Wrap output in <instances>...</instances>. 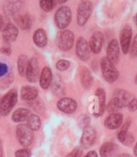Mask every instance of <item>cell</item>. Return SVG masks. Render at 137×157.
<instances>
[{
    "instance_id": "1",
    "label": "cell",
    "mask_w": 137,
    "mask_h": 157,
    "mask_svg": "<svg viewBox=\"0 0 137 157\" xmlns=\"http://www.w3.org/2000/svg\"><path fill=\"white\" fill-rule=\"evenodd\" d=\"M101 69L102 74L105 81L108 83H114L119 77V73L116 65L109 60L107 58H102L101 60Z\"/></svg>"
},
{
    "instance_id": "2",
    "label": "cell",
    "mask_w": 137,
    "mask_h": 157,
    "mask_svg": "<svg viewBox=\"0 0 137 157\" xmlns=\"http://www.w3.org/2000/svg\"><path fill=\"white\" fill-rule=\"evenodd\" d=\"M93 11V5L89 0H81L77 8V24L83 26L87 24Z\"/></svg>"
},
{
    "instance_id": "3",
    "label": "cell",
    "mask_w": 137,
    "mask_h": 157,
    "mask_svg": "<svg viewBox=\"0 0 137 157\" xmlns=\"http://www.w3.org/2000/svg\"><path fill=\"white\" fill-rule=\"evenodd\" d=\"M17 91L16 90H11L8 93H6L1 99H0V114L2 116H7L11 111L17 103Z\"/></svg>"
},
{
    "instance_id": "4",
    "label": "cell",
    "mask_w": 137,
    "mask_h": 157,
    "mask_svg": "<svg viewBox=\"0 0 137 157\" xmlns=\"http://www.w3.org/2000/svg\"><path fill=\"white\" fill-rule=\"evenodd\" d=\"M72 21V10L67 6L60 7L54 14V23L59 29L64 30Z\"/></svg>"
},
{
    "instance_id": "5",
    "label": "cell",
    "mask_w": 137,
    "mask_h": 157,
    "mask_svg": "<svg viewBox=\"0 0 137 157\" xmlns=\"http://www.w3.org/2000/svg\"><path fill=\"white\" fill-rule=\"evenodd\" d=\"M16 137L19 143L24 147H29L34 138L33 131L30 129L27 124H20L16 128Z\"/></svg>"
},
{
    "instance_id": "6",
    "label": "cell",
    "mask_w": 137,
    "mask_h": 157,
    "mask_svg": "<svg viewBox=\"0 0 137 157\" xmlns=\"http://www.w3.org/2000/svg\"><path fill=\"white\" fill-rule=\"evenodd\" d=\"M57 47L61 51L65 52L71 50L74 44V34L71 30L68 29L62 30L57 36Z\"/></svg>"
},
{
    "instance_id": "7",
    "label": "cell",
    "mask_w": 137,
    "mask_h": 157,
    "mask_svg": "<svg viewBox=\"0 0 137 157\" xmlns=\"http://www.w3.org/2000/svg\"><path fill=\"white\" fill-rule=\"evenodd\" d=\"M132 37V29L131 25H126L120 31L119 44L123 54H128L131 48V42Z\"/></svg>"
},
{
    "instance_id": "8",
    "label": "cell",
    "mask_w": 137,
    "mask_h": 157,
    "mask_svg": "<svg viewBox=\"0 0 137 157\" xmlns=\"http://www.w3.org/2000/svg\"><path fill=\"white\" fill-rule=\"evenodd\" d=\"M75 52H76V56H78V59H80L81 60L89 59L91 50L89 47V44L85 38L80 37L77 40L76 45H75Z\"/></svg>"
},
{
    "instance_id": "9",
    "label": "cell",
    "mask_w": 137,
    "mask_h": 157,
    "mask_svg": "<svg viewBox=\"0 0 137 157\" xmlns=\"http://www.w3.org/2000/svg\"><path fill=\"white\" fill-rule=\"evenodd\" d=\"M106 58L112 61L115 65L119 61V55H120V49H119V44L117 40L113 39L109 41L107 50H106Z\"/></svg>"
},
{
    "instance_id": "10",
    "label": "cell",
    "mask_w": 137,
    "mask_h": 157,
    "mask_svg": "<svg viewBox=\"0 0 137 157\" xmlns=\"http://www.w3.org/2000/svg\"><path fill=\"white\" fill-rule=\"evenodd\" d=\"M103 42H104L103 34L101 31L94 32L89 39V47H90L91 52L94 54L100 53L102 48Z\"/></svg>"
},
{
    "instance_id": "11",
    "label": "cell",
    "mask_w": 137,
    "mask_h": 157,
    "mask_svg": "<svg viewBox=\"0 0 137 157\" xmlns=\"http://www.w3.org/2000/svg\"><path fill=\"white\" fill-rule=\"evenodd\" d=\"M39 76V64L36 58H31L28 61V65H27L25 77L29 82H36Z\"/></svg>"
},
{
    "instance_id": "12",
    "label": "cell",
    "mask_w": 137,
    "mask_h": 157,
    "mask_svg": "<svg viewBox=\"0 0 137 157\" xmlns=\"http://www.w3.org/2000/svg\"><path fill=\"white\" fill-rule=\"evenodd\" d=\"M19 34V30L15 25H13L11 23H9L5 25L3 30H2V38L5 42H12L16 40L17 37Z\"/></svg>"
},
{
    "instance_id": "13",
    "label": "cell",
    "mask_w": 137,
    "mask_h": 157,
    "mask_svg": "<svg viewBox=\"0 0 137 157\" xmlns=\"http://www.w3.org/2000/svg\"><path fill=\"white\" fill-rule=\"evenodd\" d=\"M96 136H97V134H96V131L94 128L90 127V126H87L83 135H82V138H81V143L85 148H89L91 147L96 140Z\"/></svg>"
},
{
    "instance_id": "14",
    "label": "cell",
    "mask_w": 137,
    "mask_h": 157,
    "mask_svg": "<svg viewBox=\"0 0 137 157\" xmlns=\"http://www.w3.org/2000/svg\"><path fill=\"white\" fill-rule=\"evenodd\" d=\"M57 108L67 114L73 113L77 108V103L72 98H61L57 102Z\"/></svg>"
},
{
    "instance_id": "15",
    "label": "cell",
    "mask_w": 137,
    "mask_h": 157,
    "mask_svg": "<svg viewBox=\"0 0 137 157\" xmlns=\"http://www.w3.org/2000/svg\"><path fill=\"white\" fill-rule=\"evenodd\" d=\"M123 123V115L120 113L110 114L104 121V125L110 130H116Z\"/></svg>"
},
{
    "instance_id": "16",
    "label": "cell",
    "mask_w": 137,
    "mask_h": 157,
    "mask_svg": "<svg viewBox=\"0 0 137 157\" xmlns=\"http://www.w3.org/2000/svg\"><path fill=\"white\" fill-rule=\"evenodd\" d=\"M53 81V74L49 67H44L39 75V85L42 89L47 90Z\"/></svg>"
},
{
    "instance_id": "17",
    "label": "cell",
    "mask_w": 137,
    "mask_h": 157,
    "mask_svg": "<svg viewBox=\"0 0 137 157\" xmlns=\"http://www.w3.org/2000/svg\"><path fill=\"white\" fill-rule=\"evenodd\" d=\"M115 98H117L118 101L121 103L122 106L125 107L128 106L129 103L131 101V100L134 98L132 96V94L125 90H122V89H117L114 91V96Z\"/></svg>"
},
{
    "instance_id": "18",
    "label": "cell",
    "mask_w": 137,
    "mask_h": 157,
    "mask_svg": "<svg viewBox=\"0 0 137 157\" xmlns=\"http://www.w3.org/2000/svg\"><path fill=\"white\" fill-rule=\"evenodd\" d=\"M33 40H34V44L40 48L46 46L47 41H48L46 32L43 28H39V29H37L33 34Z\"/></svg>"
},
{
    "instance_id": "19",
    "label": "cell",
    "mask_w": 137,
    "mask_h": 157,
    "mask_svg": "<svg viewBox=\"0 0 137 157\" xmlns=\"http://www.w3.org/2000/svg\"><path fill=\"white\" fill-rule=\"evenodd\" d=\"M96 96L98 97L99 100V108H98V112L95 113L96 117H100L104 113V110L106 108V94L103 89H98L96 90Z\"/></svg>"
},
{
    "instance_id": "20",
    "label": "cell",
    "mask_w": 137,
    "mask_h": 157,
    "mask_svg": "<svg viewBox=\"0 0 137 157\" xmlns=\"http://www.w3.org/2000/svg\"><path fill=\"white\" fill-rule=\"evenodd\" d=\"M15 22L20 26V28H22L24 30H26V29H29V28L32 26L33 18L31 15H29V14L25 13V14H22V15L16 16Z\"/></svg>"
},
{
    "instance_id": "21",
    "label": "cell",
    "mask_w": 137,
    "mask_h": 157,
    "mask_svg": "<svg viewBox=\"0 0 137 157\" xmlns=\"http://www.w3.org/2000/svg\"><path fill=\"white\" fill-rule=\"evenodd\" d=\"M21 97L24 101H34L38 97V90L34 87L24 86L21 89Z\"/></svg>"
},
{
    "instance_id": "22",
    "label": "cell",
    "mask_w": 137,
    "mask_h": 157,
    "mask_svg": "<svg viewBox=\"0 0 137 157\" xmlns=\"http://www.w3.org/2000/svg\"><path fill=\"white\" fill-rule=\"evenodd\" d=\"M117 150V146L115 143H113V142H105L100 149V155L101 157H112Z\"/></svg>"
},
{
    "instance_id": "23",
    "label": "cell",
    "mask_w": 137,
    "mask_h": 157,
    "mask_svg": "<svg viewBox=\"0 0 137 157\" xmlns=\"http://www.w3.org/2000/svg\"><path fill=\"white\" fill-rule=\"evenodd\" d=\"M30 116V111L29 109L22 107V108H18L14 111V113L12 114V121L15 122H22L25 120H27Z\"/></svg>"
},
{
    "instance_id": "24",
    "label": "cell",
    "mask_w": 137,
    "mask_h": 157,
    "mask_svg": "<svg viewBox=\"0 0 137 157\" xmlns=\"http://www.w3.org/2000/svg\"><path fill=\"white\" fill-rule=\"evenodd\" d=\"M81 83L85 89H89L93 84V77L87 68H83L81 72Z\"/></svg>"
},
{
    "instance_id": "25",
    "label": "cell",
    "mask_w": 137,
    "mask_h": 157,
    "mask_svg": "<svg viewBox=\"0 0 137 157\" xmlns=\"http://www.w3.org/2000/svg\"><path fill=\"white\" fill-rule=\"evenodd\" d=\"M22 6L21 0H10V1L4 7V10L9 15H13L16 11L20 10Z\"/></svg>"
},
{
    "instance_id": "26",
    "label": "cell",
    "mask_w": 137,
    "mask_h": 157,
    "mask_svg": "<svg viewBox=\"0 0 137 157\" xmlns=\"http://www.w3.org/2000/svg\"><path fill=\"white\" fill-rule=\"evenodd\" d=\"M28 58H27L26 55H21L18 58V61H17V68H18V72L19 75L21 76H25V73H26V69H27V65H28Z\"/></svg>"
},
{
    "instance_id": "27",
    "label": "cell",
    "mask_w": 137,
    "mask_h": 157,
    "mask_svg": "<svg viewBox=\"0 0 137 157\" xmlns=\"http://www.w3.org/2000/svg\"><path fill=\"white\" fill-rule=\"evenodd\" d=\"M27 125L32 131H38L39 129L40 125H42V121L38 115L36 114H31V115L27 118Z\"/></svg>"
},
{
    "instance_id": "28",
    "label": "cell",
    "mask_w": 137,
    "mask_h": 157,
    "mask_svg": "<svg viewBox=\"0 0 137 157\" xmlns=\"http://www.w3.org/2000/svg\"><path fill=\"white\" fill-rule=\"evenodd\" d=\"M107 111L109 114H115V113H118V111L123 108L121 103L118 101V100L115 97H113L111 99V101L109 102L108 105H107Z\"/></svg>"
},
{
    "instance_id": "29",
    "label": "cell",
    "mask_w": 137,
    "mask_h": 157,
    "mask_svg": "<svg viewBox=\"0 0 137 157\" xmlns=\"http://www.w3.org/2000/svg\"><path fill=\"white\" fill-rule=\"evenodd\" d=\"M131 118H128V119L126 120V121H125L124 123H123V125H122V127H121L120 131H119L118 134H117V138H118V140L121 142V143H123V141H124V139H125L127 134L129 133L128 131H129V128H130V126H131Z\"/></svg>"
},
{
    "instance_id": "30",
    "label": "cell",
    "mask_w": 137,
    "mask_h": 157,
    "mask_svg": "<svg viewBox=\"0 0 137 157\" xmlns=\"http://www.w3.org/2000/svg\"><path fill=\"white\" fill-rule=\"evenodd\" d=\"M57 5L56 0H39V6L45 12L51 11Z\"/></svg>"
},
{
    "instance_id": "31",
    "label": "cell",
    "mask_w": 137,
    "mask_h": 157,
    "mask_svg": "<svg viewBox=\"0 0 137 157\" xmlns=\"http://www.w3.org/2000/svg\"><path fill=\"white\" fill-rule=\"evenodd\" d=\"M70 65H71L70 61L65 60V59H60L57 63V70L62 71V72H63V71H66V70H68V68H70Z\"/></svg>"
},
{
    "instance_id": "32",
    "label": "cell",
    "mask_w": 137,
    "mask_h": 157,
    "mask_svg": "<svg viewBox=\"0 0 137 157\" xmlns=\"http://www.w3.org/2000/svg\"><path fill=\"white\" fill-rule=\"evenodd\" d=\"M130 54L132 58L134 56H137V34L135 35L134 39L132 40V42H131V48H130Z\"/></svg>"
},
{
    "instance_id": "33",
    "label": "cell",
    "mask_w": 137,
    "mask_h": 157,
    "mask_svg": "<svg viewBox=\"0 0 137 157\" xmlns=\"http://www.w3.org/2000/svg\"><path fill=\"white\" fill-rule=\"evenodd\" d=\"M31 152L27 149H21L15 152V157H30Z\"/></svg>"
},
{
    "instance_id": "34",
    "label": "cell",
    "mask_w": 137,
    "mask_h": 157,
    "mask_svg": "<svg viewBox=\"0 0 137 157\" xmlns=\"http://www.w3.org/2000/svg\"><path fill=\"white\" fill-rule=\"evenodd\" d=\"M133 142H134V136H133V135L131 134V133H128L122 144H124L125 146H128L129 147V146H131L133 143Z\"/></svg>"
},
{
    "instance_id": "35",
    "label": "cell",
    "mask_w": 137,
    "mask_h": 157,
    "mask_svg": "<svg viewBox=\"0 0 137 157\" xmlns=\"http://www.w3.org/2000/svg\"><path fill=\"white\" fill-rule=\"evenodd\" d=\"M127 107H128L129 111H131V112L136 111L137 110V99L136 98H133L131 101L129 103V105H128Z\"/></svg>"
},
{
    "instance_id": "36",
    "label": "cell",
    "mask_w": 137,
    "mask_h": 157,
    "mask_svg": "<svg viewBox=\"0 0 137 157\" xmlns=\"http://www.w3.org/2000/svg\"><path fill=\"white\" fill-rule=\"evenodd\" d=\"M82 153H83L82 150L80 148H76L73 151H72L66 157H81L82 156Z\"/></svg>"
},
{
    "instance_id": "37",
    "label": "cell",
    "mask_w": 137,
    "mask_h": 157,
    "mask_svg": "<svg viewBox=\"0 0 137 157\" xmlns=\"http://www.w3.org/2000/svg\"><path fill=\"white\" fill-rule=\"evenodd\" d=\"M7 73H8V66L3 62H0V77L7 75Z\"/></svg>"
},
{
    "instance_id": "38",
    "label": "cell",
    "mask_w": 137,
    "mask_h": 157,
    "mask_svg": "<svg viewBox=\"0 0 137 157\" xmlns=\"http://www.w3.org/2000/svg\"><path fill=\"white\" fill-rule=\"evenodd\" d=\"M0 53L6 56H9L11 54V49L9 46H3L2 48H0Z\"/></svg>"
},
{
    "instance_id": "39",
    "label": "cell",
    "mask_w": 137,
    "mask_h": 157,
    "mask_svg": "<svg viewBox=\"0 0 137 157\" xmlns=\"http://www.w3.org/2000/svg\"><path fill=\"white\" fill-rule=\"evenodd\" d=\"M84 157H98V154H97V152H96L95 151H91L88 153H87Z\"/></svg>"
},
{
    "instance_id": "40",
    "label": "cell",
    "mask_w": 137,
    "mask_h": 157,
    "mask_svg": "<svg viewBox=\"0 0 137 157\" xmlns=\"http://www.w3.org/2000/svg\"><path fill=\"white\" fill-rule=\"evenodd\" d=\"M5 26V23H4V19L2 17V15H0V30H3V28Z\"/></svg>"
},
{
    "instance_id": "41",
    "label": "cell",
    "mask_w": 137,
    "mask_h": 157,
    "mask_svg": "<svg viewBox=\"0 0 137 157\" xmlns=\"http://www.w3.org/2000/svg\"><path fill=\"white\" fill-rule=\"evenodd\" d=\"M3 153H4V151H3V143L1 139H0V157H3Z\"/></svg>"
},
{
    "instance_id": "42",
    "label": "cell",
    "mask_w": 137,
    "mask_h": 157,
    "mask_svg": "<svg viewBox=\"0 0 137 157\" xmlns=\"http://www.w3.org/2000/svg\"><path fill=\"white\" fill-rule=\"evenodd\" d=\"M116 157H131V156L130 154H128V153H121V154H118Z\"/></svg>"
},
{
    "instance_id": "43",
    "label": "cell",
    "mask_w": 137,
    "mask_h": 157,
    "mask_svg": "<svg viewBox=\"0 0 137 157\" xmlns=\"http://www.w3.org/2000/svg\"><path fill=\"white\" fill-rule=\"evenodd\" d=\"M133 153H134V155L137 157V142L135 143V146H134V148H133Z\"/></svg>"
},
{
    "instance_id": "44",
    "label": "cell",
    "mask_w": 137,
    "mask_h": 157,
    "mask_svg": "<svg viewBox=\"0 0 137 157\" xmlns=\"http://www.w3.org/2000/svg\"><path fill=\"white\" fill-rule=\"evenodd\" d=\"M57 3H59V4H64L65 2H67L68 0H56Z\"/></svg>"
},
{
    "instance_id": "45",
    "label": "cell",
    "mask_w": 137,
    "mask_h": 157,
    "mask_svg": "<svg viewBox=\"0 0 137 157\" xmlns=\"http://www.w3.org/2000/svg\"><path fill=\"white\" fill-rule=\"evenodd\" d=\"M134 23H135V25L137 26V13L135 14V16H134Z\"/></svg>"
},
{
    "instance_id": "46",
    "label": "cell",
    "mask_w": 137,
    "mask_h": 157,
    "mask_svg": "<svg viewBox=\"0 0 137 157\" xmlns=\"http://www.w3.org/2000/svg\"><path fill=\"white\" fill-rule=\"evenodd\" d=\"M134 83L137 85V74H136V75H135V77H134Z\"/></svg>"
},
{
    "instance_id": "47",
    "label": "cell",
    "mask_w": 137,
    "mask_h": 157,
    "mask_svg": "<svg viewBox=\"0 0 137 157\" xmlns=\"http://www.w3.org/2000/svg\"><path fill=\"white\" fill-rule=\"evenodd\" d=\"M136 99H137V97H136Z\"/></svg>"
}]
</instances>
